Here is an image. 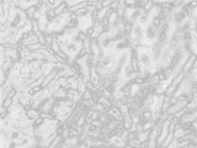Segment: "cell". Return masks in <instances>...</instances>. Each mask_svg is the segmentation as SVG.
<instances>
[{"mask_svg": "<svg viewBox=\"0 0 197 148\" xmlns=\"http://www.w3.org/2000/svg\"><path fill=\"white\" fill-rule=\"evenodd\" d=\"M15 104V100L12 98H10V96H6L4 100H3V104H1V109H6L9 110L10 108L12 106V105Z\"/></svg>", "mask_w": 197, "mask_h": 148, "instance_id": "cell-1", "label": "cell"}, {"mask_svg": "<svg viewBox=\"0 0 197 148\" xmlns=\"http://www.w3.org/2000/svg\"><path fill=\"white\" fill-rule=\"evenodd\" d=\"M92 110H96L98 114L102 115V114H106L108 109H107L103 104H101V103H96V104L94 105V106H92Z\"/></svg>", "mask_w": 197, "mask_h": 148, "instance_id": "cell-2", "label": "cell"}, {"mask_svg": "<svg viewBox=\"0 0 197 148\" xmlns=\"http://www.w3.org/2000/svg\"><path fill=\"white\" fill-rule=\"evenodd\" d=\"M150 24H152L157 30H159L160 26H162V24H163V20L160 19L159 15H157V16H154V17L150 19Z\"/></svg>", "mask_w": 197, "mask_h": 148, "instance_id": "cell-3", "label": "cell"}, {"mask_svg": "<svg viewBox=\"0 0 197 148\" xmlns=\"http://www.w3.org/2000/svg\"><path fill=\"white\" fill-rule=\"evenodd\" d=\"M176 91H178V87H175L174 84H169V87L166 88V93H165V96L171 98L173 95L176 94Z\"/></svg>", "mask_w": 197, "mask_h": 148, "instance_id": "cell-4", "label": "cell"}]
</instances>
